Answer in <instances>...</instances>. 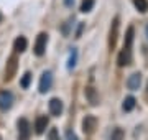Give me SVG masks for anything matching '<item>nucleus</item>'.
<instances>
[{
    "mask_svg": "<svg viewBox=\"0 0 148 140\" xmlns=\"http://www.w3.org/2000/svg\"><path fill=\"white\" fill-rule=\"evenodd\" d=\"M51 84H53V74L49 71H45L41 74V79H40V84H38V91L45 94L51 89Z\"/></svg>",
    "mask_w": 148,
    "mask_h": 140,
    "instance_id": "f257e3e1",
    "label": "nucleus"
},
{
    "mask_svg": "<svg viewBox=\"0 0 148 140\" xmlns=\"http://www.w3.org/2000/svg\"><path fill=\"white\" fill-rule=\"evenodd\" d=\"M46 45H48V35L46 33H40L36 36V41H35V54L43 56L45 51H46Z\"/></svg>",
    "mask_w": 148,
    "mask_h": 140,
    "instance_id": "f03ea898",
    "label": "nucleus"
},
{
    "mask_svg": "<svg viewBox=\"0 0 148 140\" xmlns=\"http://www.w3.org/2000/svg\"><path fill=\"white\" fill-rule=\"evenodd\" d=\"M13 104V94L10 91H0V109L7 110Z\"/></svg>",
    "mask_w": 148,
    "mask_h": 140,
    "instance_id": "7ed1b4c3",
    "label": "nucleus"
},
{
    "mask_svg": "<svg viewBox=\"0 0 148 140\" xmlns=\"http://www.w3.org/2000/svg\"><path fill=\"white\" fill-rule=\"evenodd\" d=\"M48 106H49V114L54 115V117H59L63 114V102H61V99H58V97H53Z\"/></svg>",
    "mask_w": 148,
    "mask_h": 140,
    "instance_id": "20e7f679",
    "label": "nucleus"
},
{
    "mask_svg": "<svg viewBox=\"0 0 148 140\" xmlns=\"http://www.w3.org/2000/svg\"><path fill=\"white\" fill-rule=\"evenodd\" d=\"M18 134H20V140L30 139V122L27 119H20L18 120Z\"/></svg>",
    "mask_w": 148,
    "mask_h": 140,
    "instance_id": "39448f33",
    "label": "nucleus"
},
{
    "mask_svg": "<svg viewBox=\"0 0 148 140\" xmlns=\"http://www.w3.org/2000/svg\"><path fill=\"white\" fill-rule=\"evenodd\" d=\"M95 125H97V120H95L94 115H86L84 120H82V130H84V134H92Z\"/></svg>",
    "mask_w": 148,
    "mask_h": 140,
    "instance_id": "423d86ee",
    "label": "nucleus"
},
{
    "mask_svg": "<svg viewBox=\"0 0 148 140\" xmlns=\"http://www.w3.org/2000/svg\"><path fill=\"white\" fill-rule=\"evenodd\" d=\"M117 35H119V16L114 18L112 27H110V36H109V46H110V49L114 48L115 43H117Z\"/></svg>",
    "mask_w": 148,
    "mask_h": 140,
    "instance_id": "0eeeda50",
    "label": "nucleus"
},
{
    "mask_svg": "<svg viewBox=\"0 0 148 140\" xmlns=\"http://www.w3.org/2000/svg\"><path fill=\"white\" fill-rule=\"evenodd\" d=\"M130 61H132V49L123 46V49H122L120 54H119L117 63H119V66H127V65H130Z\"/></svg>",
    "mask_w": 148,
    "mask_h": 140,
    "instance_id": "6e6552de",
    "label": "nucleus"
},
{
    "mask_svg": "<svg viewBox=\"0 0 148 140\" xmlns=\"http://www.w3.org/2000/svg\"><path fill=\"white\" fill-rule=\"evenodd\" d=\"M48 124H49V120H48L46 115L36 117V120H35V132H36V134H43V132L46 130Z\"/></svg>",
    "mask_w": 148,
    "mask_h": 140,
    "instance_id": "1a4fd4ad",
    "label": "nucleus"
},
{
    "mask_svg": "<svg viewBox=\"0 0 148 140\" xmlns=\"http://www.w3.org/2000/svg\"><path fill=\"white\" fill-rule=\"evenodd\" d=\"M140 82H142V76H140V73H135V74H132L130 78H128L127 86H128V89L135 91V89L140 87Z\"/></svg>",
    "mask_w": 148,
    "mask_h": 140,
    "instance_id": "9d476101",
    "label": "nucleus"
},
{
    "mask_svg": "<svg viewBox=\"0 0 148 140\" xmlns=\"http://www.w3.org/2000/svg\"><path fill=\"white\" fill-rule=\"evenodd\" d=\"M16 71V58L15 56H12L10 59H8V63H7V69H5V78L7 79H12L13 78V74H15Z\"/></svg>",
    "mask_w": 148,
    "mask_h": 140,
    "instance_id": "9b49d317",
    "label": "nucleus"
},
{
    "mask_svg": "<svg viewBox=\"0 0 148 140\" xmlns=\"http://www.w3.org/2000/svg\"><path fill=\"white\" fill-rule=\"evenodd\" d=\"M86 97H87V101L92 106H97L99 104V96H97V92H95L94 87H86Z\"/></svg>",
    "mask_w": 148,
    "mask_h": 140,
    "instance_id": "f8f14e48",
    "label": "nucleus"
},
{
    "mask_svg": "<svg viewBox=\"0 0 148 140\" xmlns=\"http://www.w3.org/2000/svg\"><path fill=\"white\" fill-rule=\"evenodd\" d=\"M28 46V41L25 36H18L15 40V43H13V48H15V51H18V53H23L25 49H27Z\"/></svg>",
    "mask_w": 148,
    "mask_h": 140,
    "instance_id": "ddd939ff",
    "label": "nucleus"
},
{
    "mask_svg": "<svg viewBox=\"0 0 148 140\" xmlns=\"http://www.w3.org/2000/svg\"><path fill=\"white\" fill-rule=\"evenodd\" d=\"M135 102H137V101H135V97L128 96V97H125V101H123V106H122V107H123L125 112H130V110L135 107Z\"/></svg>",
    "mask_w": 148,
    "mask_h": 140,
    "instance_id": "4468645a",
    "label": "nucleus"
},
{
    "mask_svg": "<svg viewBox=\"0 0 148 140\" xmlns=\"http://www.w3.org/2000/svg\"><path fill=\"white\" fill-rule=\"evenodd\" d=\"M133 5H135V8L138 12L145 13L148 10V0H133Z\"/></svg>",
    "mask_w": 148,
    "mask_h": 140,
    "instance_id": "2eb2a0df",
    "label": "nucleus"
},
{
    "mask_svg": "<svg viewBox=\"0 0 148 140\" xmlns=\"http://www.w3.org/2000/svg\"><path fill=\"white\" fill-rule=\"evenodd\" d=\"M76 61H77V51L76 48H73V51L69 53V59H68V69H73L76 66Z\"/></svg>",
    "mask_w": 148,
    "mask_h": 140,
    "instance_id": "dca6fc26",
    "label": "nucleus"
},
{
    "mask_svg": "<svg viewBox=\"0 0 148 140\" xmlns=\"http://www.w3.org/2000/svg\"><path fill=\"white\" fill-rule=\"evenodd\" d=\"M132 43H133V27H130L127 30V35H125V48H130L132 49Z\"/></svg>",
    "mask_w": 148,
    "mask_h": 140,
    "instance_id": "f3484780",
    "label": "nucleus"
},
{
    "mask_svg": "<svg viewBox=\"0 0 148 140\" xmlns=\"http://www.w3.org/2000/svg\"><path fill=\"white\" fill-rule=\"evenodd\" d=\"M92 8H94V0H84L82 5H81V12H84V13L90 12Z\"/></svg>",
    "mask_w": 148,
    "mask_h": 140,
    "instance_id": "a211bd4d",
    "label": "nucleus"
},
{
    "mask_svg": "<svg viewBox=\"0 0 148 140\" xmlns=\"http://www.w3.org/2000/svg\"><path fill=\"white\" fill-rule=\"evenodd\" d=\"M30 81H32V74H30V73H25L23 78H21V81H20V86L23 87V89H27V87L30 86Z\"/></svg>",
    "mask_w": 148,
    "mask_h": 140,
    "instance_id": "6ab92c4d",
    "label": "nucleus"
},
{
    "mask_svg": "<svg viewBox=\"0 0 148 140\" xmlns=\"http://www.w3.org/2000/svg\"><path fill=\"white\" fill-rule=\"evenodd\" d=\"M123 139V130L122 129H114V132H112V140H122Z\"/></svg>",
    "mask_w": 148,
    "mask_h": 140,
    "instance_id": "aec40b11",
    "label": "nucleus"
},
{
    "mask_svg": "<svg viewBox=\"0 0 148 140\" xmlns=\"http://www.w3.org/2000/svg\"><path fill=\"white\" fill-rule=\"evenodd\" d=\"M48 140H59L58 129H49V132H48Z\"/></svg>",
    "mask_w": 148,
    "mask_h": 140,
    "instance_id": "412c9836",
    "label": "nucleus"
},
{
    "mask_svg": "<svg viewBox=\"0 0 148 140\" xmlns=\"http://www.w3.org/2000/svg\"><path fill=\"white\" fill-rule=\"evenodd\" d=\"M66 137H68V140H79L77 137H76V134H74V132H68V135H66Z\"/></svg>",
    "mask_w": 148,
    "mask_h": 140,
    "instance_id": "4be33fe9",
    "label": "nucleus"
},
{
    "mask_svg": "<svg viewBox=\"0 0 148 140\" xmlns=\"http://www.w3.org/2000/svg\"><path fill=\"white\" fill-rule=\"evenodd\" d=\"M73 3H74V0H64V5L66 7H73Z\"/></svg>",
    "mask_w": 148,
    "mask_h": 140,
    "instance_id": "5701e85b",
    "label": "nucleus"
},
{
    "mask_svg": "<svg viewBox=\"0 0 148 140\" xmlns=\"http://www.w3.org/2000/svg\"><path fill=\"white\" fill-rule=\"evenodd\" d=\"M0 22H2V15H0Z\"/></svg>",
    "mask_w": 148,
    "mask_h": 140,
    "instance_id": "b1692460",
    "label": "nucleus"
},
{
    "mask_svg": "<svg viewBox=\"0 0 148 140\" xmlns=\"http://www.w3.org/2000/svg\"><path fill=\"white\" fill-rule=\"evenodd\" d=\"M0 140H2V139H0Z\"/></svg>",
    "mask_w": 148,
    "mask_h": 140,
    "instance_id": "393cba45",
    "label": "nucleus"
}]
</instances>
